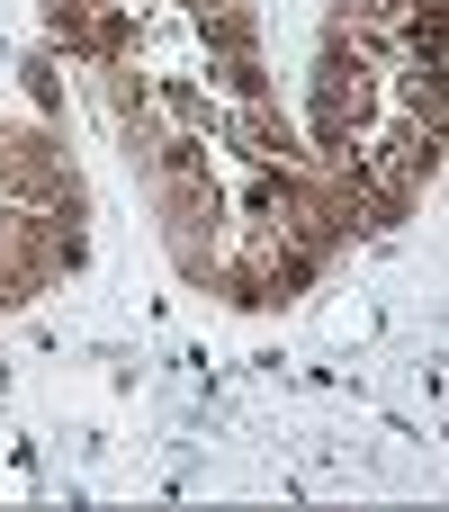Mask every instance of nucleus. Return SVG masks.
Returning <instances> with one entry per match:
<instances>
[{"label":"nucleus","instance_id":"2","mask_svg":"<svg viewBox=\"0 0 449 512\" xmlns=\"http://www.w3.org/2000/svg\"><path fill=\"white\" fill-rule=\"evenodd\" d=\"M449 9L441 0H324L306 63V153L351 207V234L405 225L449 144Z\"/></svg>","mask_w":449,"mask_h":512},{"label":"nucleus","instance_id":"4","mask_svg":"<svg viewBox=\"0 0 449 512\" xmlns=\"http://www.w3.org/2000/svg\"><path fill=\"white\" fill-rule=\"evenodd\" d=\"M90 261V180L45 117L0 108V324Z\"/></svg>","mask_w":449,"mask_h":512},{"label":"nucleus","instance_id":"1","mask_svg":"<svg viewBox=\"0 0 449 512\" xmlns=\"http://www.w3.org/2000/svg\"><path fill=\"white\" fill-rule=\"evenodd\" d=\"M108 135H117V162H126L144 216H153L162 261L207 306L279 315L351 243V207L315 171L279 90L108 108Z\"/></svg>","mask_w":449,"mask_h":512},{"label":"nucleus","instance_id":"3","mask_svg":"<svg viewBox=\"0 0 449 512\" xmlns=\"http://www.w3.org/2000/svg\"><path fill=\"white\" fill-rule=\"evenodd\" d=\"M45 36L90 81L99 117L144 99L270 90L261 0H45Z\"/></svg>","mask_w":449,"mask_h":512}]
</instances>
